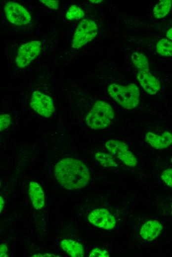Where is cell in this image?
<instances>
[{"mask_svg":"<svg viewBox=\"0 0 172 257\" xmlns=\"http://www.w3.org/2000/svg\"><path fill=\"white\" fill-rule=\"evenodd\" d=\"M54 175L57 181L68 190L83 188L90 178L86 165L81 161L71 158L64 159L57 163Z\"/></svg>","mask_w":172,"mask_h":257,"instance_id":"6da1fadb","label":"cell"},{"mask_svg":"<svg viewBox=\"0 0 172 257\" xmlns=\"http://www.w3.org/2000/svg\"><path fill=\"white\" fill-rule=\"evenodd\" d=\"M110 96L120 106L127 109L136 107L139 101V90L134 84L126 86L111 84L108 88Z\"/></svg>","mask_w":172,"mask_h":257,"instance_id":"7a4b0ae2","label":"cell"},{"mask_svg":"<svg viewBox=\"0 0 172 257\" xmlns=\"http://www.w3.org/2000/svg\"><path fill=\"white\" fill-rule=\"evenodd\" d=\"M114 116L112 106L107 102L98 100L86 118V125L93 129L107 127Z\"/></svg>","mask_w":172,"mask_h":257,"instance_id":"3957f363","label":"cell"},{"mask_svg":"<svg viewBox=\"0 0 172 257\" xmlns=\"http://www.w3.org/2000/svg\"><path fill=\"white\" fill-rule=\"evenodd\" d=\"M97 33L98 28L96 23L89 19H84L78 24L74 34L72 47L80 48L94 39Z\"/></svg>","mask_w":172,"mask_h":257,"instance_id":"277c9868","label":"cell"},{"mask_svg":"<svg viewBox=\"0 0 172 257\" xmlns=\"http://www.w3.org/2000/svg\"><path fill=\"white\" fill-rule=\"evenodd\" d=\"M105 146L111 154L116 156L126 166L134 167L137 165L136 157L125 142L111 139L106 142Z\"/></svg>","mask_w":172,"mask_h":257,"instance_id":"5b68a950","label":"cell"},{"mask_svg":"<svg viewBox=\"0 0 172 257\" xmlns=\"http://www.w3.org/2000/svg\"><path fill=\"white\" fill-rule=\"evenodd\" d=\"M41 43L32 41L22 44L18 49L15 62L18 67L23 68L28 65L40 54Z\"/></svg>","mask_w":172,"mask_h":257,"instance_id":"8992f818","label":"cell"},{"mask_svg":"<svg viewBox=\"0 0 172 257\" xmlns=\"http://www.w3.org/2000/svg\"><path fill=\"white\" fill-rule=\"evenodd\" d=\"M4 9L7 19L14 25H27L31 20L29 12L18 3L8 1L6 3Z\"/></svg>","mask_w":172,"mask_h":257,"instance_id":"52a82bcc","label":"cell"},{"mask_svg":"<svg viewBox=\"0 0 172 257\" xmlns=\"http://www.w3.org/2000/svg\"><path fill=\"white\" fill-rule=\"evenodd\" d=\"M30 106L39 115L44 117L51 116L54 111L52 98L38 90L32 94Z\"/></svg>","mask_w":172,"mask_h":257,"instance_id":"ba28073f","label":"cell"},{"mask_svg":"<svg viewBox=\"0 0 172 257\" xmlns=\"http://www.w3.org/2000/svg\"><path fill=\"white\" fill-rule=\"evenodd\" d=\"M88 219L91 223L99 228L111 230L116 225V219L106 209H96L89 214Z\"/></svg>","mask_w":172,"mask_h":257,"instance_id":"9c48e42d","label":"cell"},{"mask_svg":"<svg viewBox=\"0 0 172 257\" xmlns=\"http://www.w3.org/2000/svg\"><path fill=\"white\" fill-rule=\"evenodd\" d=\"M137 79L142 88L149 94L156 93L160 88L159 81L150 73L149 69L138 70Z\"/></svg>","mask_w":172,"mask_h":257,"instance_id":"30bf717a","label":"cell"},{"mask_svg":"<svg viewBox=\"0 0 172 257\" xmlns=\"http://www.w3.org/2000/svg\"><path fill=\"white\" fill-rule=\"evenodd\" d=\"M145 138L151 146L158 149L166 148L172 143V134L169 131H165L161 135L148 132Z\"/></svg>","mask_w":172,"mask_h":257,"instance_id":"8fae6325","label":"cell"},{"mask_svg":"<svg viewBox=\"0 0 172 257\" xmlns=\"http://www.w3.org/2000/svg\"><path fill=\"white\" fill-rule=\"evenodd\" d=\"M163 228V225L159 221L150 220L142 225L139 234L144 240L152 241L160 234Z\"/></svg>","mask_w":172,"mask_h":257,"instance_id":"7c38bea8","label":"cell"},{"mask_svg":"<svg viewBox=\"0 0 172 257\" xmlns=\"http://www.w3.org/2000/svg\"><path fill=\"white\" fill-rule=\"evenodd\" d=\"M29 194L32 205L36 209L39 210L43 206L44 202L43 191L37 182H30Z\"/></svg>","mask_w":172,"mask_h":257,"instance_id":"4fadbf2b","label":"cell"},{"mask_svg":"<svg viewBox=\"0 0 172 257\" xmlns=\"http://www.w3.org/2000/svg\"><path fill=\"white\" fill-rule=\"evenodd\" d=\"M60 246L68 255L72 257H82L84 254V247L79 242L71 240L64 239Z\"/></svg>","mask_w":172,"mask_h":257,"instance_id":"5bb4252c","label":"cell"},{"mask_svg":"<svg viewBox=\"0 0 172 257\" xmlns=\"http://www.w3.org/2000/svg\"><path fill=\"white\" fill-rule=\"evenodd\" d=\"M172 4L171 0H162L156 3L153 12L156 18H162L166 16L170 11Z\"/></svg>","mask_w":172,"mask_h":257,"instance_id":"9a60e30c","label":"cell"},{"mask_svg":"<svg viewBox=\"0 0 172 257\" xmlns=\"http://www.w3.org/2000/svg\"><path fill=\"white\" fill-rule=\"evenodd\" d=\"M131 60L138 70L149 69V64L147 58L143 53L134 52L131 55Z\"/></svg>","mask_w":172,"mask_h":257,"instance_id":"2e32d148","label":"cell"},{"mask_svg":"<svg viewBox=\"0 0 172 257\" xmlns=\"http://www.w3.org/2000/svg\"><path fill=\"white\" fill-rule=\"evenodd\" d=\"M156 50L162 56H172V42L165 38L161 39L157 43Z\"/></svg>","mask_w":172,"mask_h":257,"instance_id":"e0dca14e","label":"cell"},{"mask_svg":"<svg viewBox=\"0 0 172 257\" xmlns=\"http://www.w3.org/2000/svg\"><path fill=\"white\" fill-rule=\"evenodd\" d=\"M94 158L104 167L115 168L118 166L110 154L98 152L95 153Z\"/></svg>","mask_w":172,"mask_h":257,"instance_id":"ac0fdd59","label":"cell"},{"mask_svg":"<svg viewBox=\"0 0 172 257\" xmlns=\"http://www.w3.org/2000/svg\"><path fill=\"white\" fill-rule=\"evenodd\" d=\"M85 13L79 6L76 5L70 6L66 13V18L69 20H78L84 17Z\"/></svg>","mask_w":172,"mask_h":257,"instance_id":"d6986e66","label":"cell"},{"mask_svg":"<svg viewBox=\"0 0 172 257\" xmlns=\"http://www.w3.org/2000/svg\"><path fill=\"white\" fill-rule=\"evenodd\" d=\"M163 181L169 186L172 188V169L165 170L161 175Z\"/></svg>","mask_w":172,"mask_h":257,"instance_id":"ffe728a7","label":"cell"},{"mask_svg":"<svg viewBox=\"0 0 172 257\" xmlns=\"http://www.w3.org/2000/svg\"><path fill=\"white\" fill-rule=\"evenodd\" d=\"M11 123V118L8 114H2L0 116V130H4Z\"/></svg>","mask_w":172,"mask_h":257,"instance_id":"44dd1931","label":"cell"},{"mask_svg":"<svg viewBox=\"0 0 172 257\" xmlns=\"http://www.w3.org/2000/svg\"><path fill=\"white\" fill-rule=\"evenodd\" d=\"M89 257H108L109 254L106 250L98 248L93 249L90 253Z\"/></svg>","mask_w":172,"mask_h":257,"instance_id":"7402d4cb","label":"cell"},{"mask_svg":"<svg viewBox=\"0 0 172 257\" xmlns=\"http://www.w3.org/2000/svg\"><path fill=\"white\" fill-rule=\"evenodd\" d=\"M40 1L44 4L50 9H57L59 7V1L53 0H40Z\"/></svg>","mask_w":172,"mask_h":257,"instance_id":"603a6c76","label":"cell"},{"mask_svg":"<svg viewBox=\"0 0 172 257\" xmlns=\"http://www.w3.org/2000/svg\"><path fill=\"white\" fill-rule=\"evenodd\" d=\"M7 247L4 244H1L0 246V257H6L7 255Z\"/></svg>","mask_w":172,"mask_h":257,"instance_id":"cb8c5ba5","label":"cell"},{"mask_svg":"<svg viewBox=\"0 0 172 257\" xmlns=\"http://www.w3.org/2000/svg\"><path fill=\"white\" fill-rule=\"evenodd\" d=\"M32 257H55V256H54V255L53 254H37V255H35L34 256H33Z\"/></svg>","mask_w":172,"mask_h":257,"instance_id":"d4e9b609","label":"cell"},{"mask_svg":"<svg viewBox=\"0 0 172 257\" xmlns=\"http://www.w3.org/2000/svg\"><path fill=\"white\" fill-rule=\"evenodd\" d=\"M166 36L169 39L172 41V27L168 31Z\"/></svg>","mask_w":172,"mask_h":257,"instance_id":"484cf974","label":"cell"},{"mask_svg":"<svg viewBox=\"0 0 172 257\" xmlns=\"http://www.w3.org/2000/svg\"><path fill=\"white\" fill-rule=\"evenodd\" d=\"M0 211L1 212L2 209H3V207L4 206V202H3V200L2 199V198L1 197V196L0 197Z\"/></svg>","mask_w":172,"mask_h":257,"instance_id":"4316f807","label":"cell"},{"mask_svg":"<svg viewBox=\"0 0 172 257\" xmlns=\"http://www.w3.org/2000/svg\"><path fill=\"white\" fill-rule=\"evenodd\" d=\"M89 1L92 3H99V2H101V1H102V0H90Z\"/></svg>","mask_w":172,"mask_h":257,"instance_id":"83f0119b","label":"cell"},{"mask_svg":"<svg viewBox=\"0 0 172 257\" xmlns=\"http://www.w3.org/2000/svg\"><path fill=\"white\" fill-rule=\"evenodd\" d=\"M171 162L172 163V158L171 159Z\"/></svg>","mask_w":172,"mask_h":257,"instance_id":"f1b7e54d","label":"cell"},{"mask_svg":"<svg viewBox=\"0 0 172 257\" xmlns=\"http://www.w3.org/2000/svg\"></svg>","mask_w":172,"mask_h":257,"instance_id":"f546056e","label":"cell"}]
</instances>
